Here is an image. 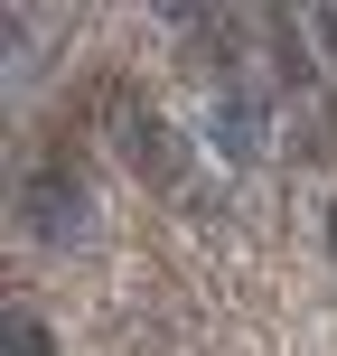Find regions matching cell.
<instances>
[{"label": "cell", "mask_w": 337, "mask_h": 356, "mask_svg": "<svg viewBox=\"0 0 337 356\" xmlns=\"http://www.w3.org/2000/svg\"><path fill=\"white\" fill-rule=\"evenodd\" d=\"M309 29H319V47L337 56V10H309Z\"/></svg>", "instance_id": "obj_5"}, {"label": "cell", "mask_w": 337, "mask_h": 356, "mask_svg": "<svg viewBox=\"0 0 337 356\" xmlns=\"http://www.w3.org/2000/svg\"><path fill=\"white\" fill-rule=\"evenodd\" d=\"M215 131H225V141H234V160H244V150L263 141V113H253V104H225V113H215Z\"/></svg>", "instance_id": "obj_3"}, {"label": "cell", "mask_w": 337, "mask_h": 356, "mask_svg": "<svg viewBox=\"0 0 337 356\" xmlns=\"http://www.w3.org/2000/svg\"><path fill=\"white\" fill-rule=\"evenodd\" d=\"M19 216H28L38 244H66V234L85 225V178L75 169H38L28 188H19Z\"/></svg>", "instance_id": "obj_1"}, {"label": "cell", "mask_w": 337, "mask_h": 356, "mask_svg": "<svg viewBox=\"0 0 337 356\" xmlns=\"http://www.w3.org/2000/svg\"><path fill=\"white\" fill-rule=\"evenodd\" d=\"M122 141H131V160H141L150 178H178V169H188V141H178L169 122H122Z\"/></svg>", "instance_id": "obj_2"}, {"label": "cell", "mask_w": 337, "mask_h": 356, "mask_svg": "<svg viewBox=\"0 0 337 356\" xmlns=\"http://www.w3.org/2000/svg\"><path fill=\"white\" fill-rule=\"evenodd\" d=\"M328 244H337V207H328Z\"/></svg>", "instance_id": "obj_6"}, {"label": "cell", "mask_w": 337, "mask_h": 356, "mask_svg": "<svg viewBox=\"0 0 337 356\" xmlns=\"http://www.w3.org/2000/svg\"><path fill=\"white\" fill-rule=\"evenodd\" d=\"M10 356H56V338L38 319H10Z\"/></svg>", "instance_id": "obj_4"}]
</instances>
